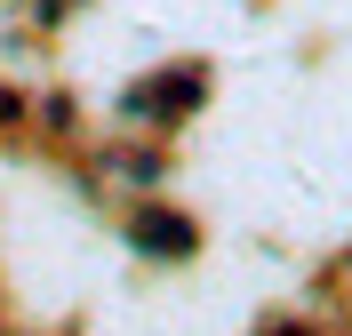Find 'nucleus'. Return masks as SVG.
Here are the masks:
<instances>
[{
  "mask_svg": "<svg viewBox=\"0 0 352 336\" xmlns=\"http://www.w3.org/2000/svg\"><path fill=\"white\" fill-rule=\"evenodd\" d=\"M129 240L144 248V256H176V265H184V256L200 248V224H192V216H176V208H144V216L129 224Z\"/></svg>",
  "mask_w": 352,
  "mask_h": 336,
  "instance_id": "nucleus-1",
  "label": "nucleus"
}]
</instances>
